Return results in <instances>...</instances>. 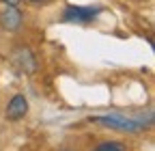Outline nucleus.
<instances>
[{
  "label": "nucleus",
  "mask_w": 155,
  "mask_h": 151,
  "mask_svg": "<svg viewBox=\"0 0 155 151\" xmlns=\"http://www.w3.org/2000/svg\"><path fill=\"white\" fill-rule=\"evenodd\" d=\"M0 2H5V5H19V0H0Z\"/></svg>",
  "instance_id": "nucleus-8"
},
{
  "label": "nucleus",
  "mask_w": 155,
  "mask_h": 151,
  "mask_svg": "<svg viewBox=\"0 0 155 151\" xmlns=\"http://www.w3.org/2000/svg\"><path fill=\"white\" fill-rule=\"evenodd\" d=\"M24 24V15L17 9V5H5V9L0 11V26L7 32H17Z\"/></svg>",
  "instance_id": "nucleus-4"
},
{
  "label": "nucleus",
  "mask_w": 155,
  "mask_h": 151,
  "mask_svg": "<svg viewBox=\"0 0 155 151\" xmlns=\"http://www.w3.org/2000/svg\"><path fill=\"white\" fill-rule=\"evenodd\" d=\"M11 61L13 65L24 71V73H35L39 69V63H37V56L32 54V50L28 45H17L13 52H11Z\"/></svg>",
  "instance_id": "nucleus-3"
},
{
  "label": "nucleus",
  "mask_w": 155,
  "mask_h": 151,
  "mask_svg": "<svg viewBox=\"0 0 155 151\" xmlns=\"http://www.w3.org/2000/svg\"><path fill=\"white\" fill-rule=\"evenodd\" d=\"M91 121L99 123L104 127H110V129H116V132H127V134L142 132L151 125L138 117H125V115H116V112H112V115H95V117H91Z\"/></svg>",
  "instance_id": "nucleus-1"
},
{
  "label": "nucleus",
  "mask_w": 155,
  "mask_h": 151,
  "mask_svg": "<svg viewBox=\"0 0 155 151\" xmlns=\"http://www.w3.org/2000/svg\"><path fill=\"white\" fill-rule=\"evenodd\" d=\"M99 13H101L99 7H75V5H69V7H65V11H63V22L91 24Z\"/></svg>",
  "instance_id": "nucleus-2"
},
{
  "label": "nucleus",
  "mask_w": 155,
  "mask_h": 151,
  "mask_svg": "<svg viewBox=\"0 0 155 151\" xmlns=\"http://www.w3.org/2000/svg\"><path fill=\"white\" fill-rule=\"evenodd\" d=\"M26 2H32V5H45V2H50V0H26Z\"/></svg>",
  "instance_id": "nucleus-7"
},
{
  "label": "nucleus",
  "mask_w": 155,
  "mask_h": 151,
  "mask_svg": "<svg viewBox=\"0 0 155 151\" xmlns=\"http://www.w3.org/2000/svg\"><path fill=\"white\" fill-rule=\"evenodd\" d=\"M26 115H28V97L24 93H15L7 104L5 117H7V121H22Z\"/></svg>",
  "instance_id": "nucleus-5"
},
{
  "label": "nucleus",
  "mask_w": 155,
  "mask_h": 151,
  "mask_svg": "<svg viewBox=\"0 0 155 151\" xmlns=\"http://www.w3.org/2000/svg\"><path fill=\"white\" fill-rule=\"evenodd\" d=\"M93 151H127V145L119 140H106V143H99Z\"/></svg>",
  "instance_id": "nucleus-6"
}]
</instances>
